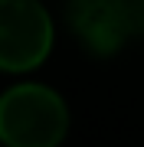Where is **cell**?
Returning a JSON list of instances; mask_svg holds the SVG:
<instances>
[{"instance_id":"obj_2","label":"cell","mask_w":144,"mask_h":147,"mask_svg":"<svg viewBox=\"0 0 144 147\" xmlns=\"http://www.w3.org/2000/svg\"><path fill=\"white\" fill-rule=\"evenodd\" d=\"M53 49V20L39 0H0V69L30 72Z\"/></svg>"},{"instance_id":"obj_3","label":"cell","mask_w":144,"mask_h":147,"mask_svg":"<svg viewBox=\"0 0 144 147\" xmlns=\"http://www.w3.org/2000/svg\"><path fill=\"white\" fill-rule=\"evenodd\" d=\"M66 23L92 56H115L131 39L128 20L118 0H69Z\"/></svg>"},{"instance_id":"obj_1","label":"cell","mask_w":144,"mask_h":147,"mask_svg":"<svg viewBox=\"0 0 144 147\" xmlns=\"http://www.w3.org/2000/svg\"><path fill=\"white\" fill-rule=\"evenodd\" d=\"M69 131L66 101L46 85H16L0 95L3 147H59Z\"/></svg>"},{"instance_id":"obj_4","label":"cell","mask_w":144,"mask_h":147,"mask_svg":"<svg viewBox=\"0 0 144 147\" xmlns=\"http://www.w3.org/2000/svg\"><path fill=\"white\" fill-rule=\"evenodd\" d=\"M124 20H128L131 36H144V0H118Z\"/></svg>"}]
</instances>
